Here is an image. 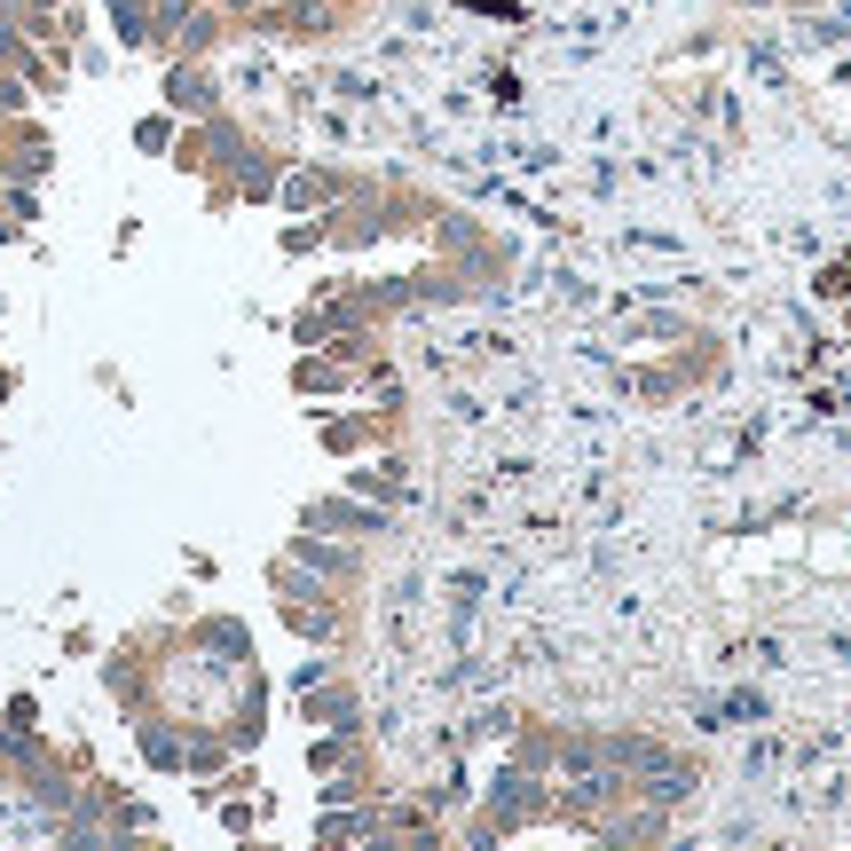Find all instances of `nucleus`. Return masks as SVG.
Masks as SVG:
<instances>
[{"label":"nucleus","mask_w":851,"mask_h":851,"mask_svg":"<svg viewBox=\"0 0 851 851\" xmlns=\"http://www.w3.org/2000/svg\"><path fill=\"white\" fill-rule=\"evenodd\" d=\"M300 520H308V529H340L347 544H378V537L395 529V520H387V505H355V489H347V497H316Z\"/></svg>","instance_id":"1"},{"label":"nucleus","mask_w":851,"mask_h":851,"mask_svg":"<svg viewBox=\"0 0 851 851\" xmlns=\"http://www.w3.org/2000/svg\"><path fill=\"white\" fill-rule=\"evenodd\" d=\"M300 718H308V726H331V733H363V694H355L340 671H331L323 686H308Z\"/></svg>","instance_id":"2"},{"label":"nucleus","mask_w":851,"mask_h":851,"mask_svg":"<svg viewBox=\"0 0 851 851\" xmlns=\"http://www.w3.org/2000/svg\"><path fill=\"white\" fill-rule=\"evenodd\" d=\"M347 489H355V497H378V505H402V497H410L402 457H387V465H355V473H347Z\"/></svg>","instance_id":"3"},{"label":"nucleus","mask_w":851,"mask_h":851,"mask_svg":"<svg viewBox=\"0 0 851 851\" xmlns=\"http://www.w3.org/2000/svg\"><path fill=\"white\" fill-rule=\"evenodd\" d=\"M174 111H213V79L181 64V71H174Z\"/></svg>","instance_id":"4"},{"label":"nucleus","mask_w":851,"mask_h":851,"mask_svg":"<svg viewBox=\"0 0 851 851\" xmlns=\"http://www.w3.org/2000/svg\"><path fill=\"white\" fill-rule=\"evenodd\" d=\"M134 142H142V151H166V142H174V119H142Z\"/></svg>","instance_id":"5"}]
</instances>
